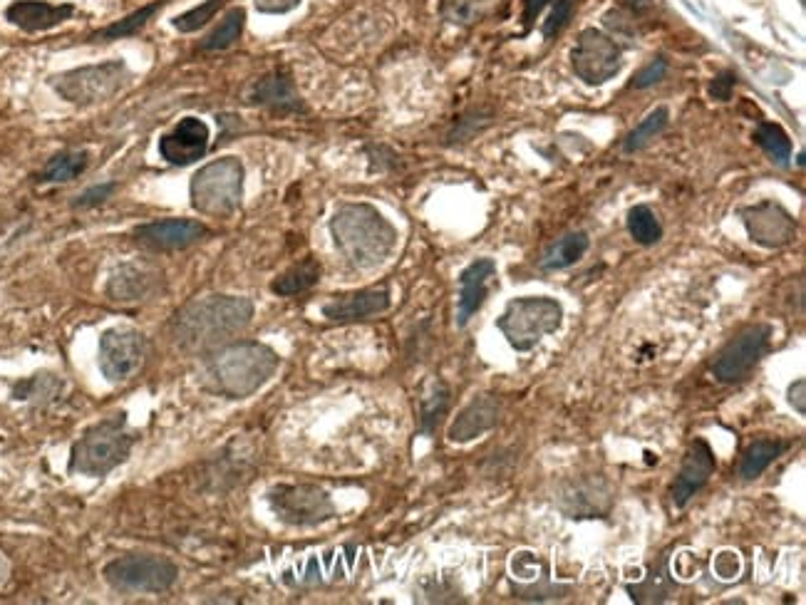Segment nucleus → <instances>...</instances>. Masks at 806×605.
I'll return each instance as SVG.
<instances>
[{
    "label": "nucleus",
    "mask_w": 806,
    "mask_h": 605,
    "mask_svg": "<svg viewBox=\"0 0 806 605\" xmlns=\"http://www.w3.org/2000/svg\"><path fill=\"white\" fill-rule=\"evenodd\" d=\"M268 506L281 524L310 529L335 519V504L318 484H276L268 489Z\"/></svg>",
    "instance_id": "1a4fd4ad"
},
{
    "label": "nucleus",
    "mask_w": 806,
    "mask_h": 605,
    "mask_svg": "<svg viewBox=\"0 0 806 605\" xmlns=\"http://www.w3.org/2000/svg\"><path fill=\"white\" fill-rule=\"evenodd\" d=\"M754 142L764 149V152L772 157V162H777L779 167H787L789 159H792V139L784 132L782 124L777 122H762L754 132Z\"/></svg>",
    "instance_id": "c85d7f7f"
},
{
    "label": "nucleus",
    "mask_w": 806,
    "mask_h": 605,
    "mask_svg": "<svg viewBox=\"0 0 806 605\" xmlns=\"http://www.w3.org/2000/svg\"><path fill=\"white\" fill-rule=\"evenodd\" d=\"M147 355V340L139 330L127 328V325H117L102 333L100 338V353H97V363H100V372L105 375L107 382H124L134 375L144 363Z\"/></svg>",
    "instance_id": "9b49d317"
},
{
    "label": "nucleus",
    "mask_w": 806,
    "mask_h": 605,
    "mask_svg": "<svg viewBox=\"0 0 806 605\" xmlns=\"http://www.w3.org/2000/svg\"><path fill=\"white\" fill-rule=\"evenodd\" d=\"M320 281V263L315 258H306V261L296 263L293 268H288L286 273L276 278L271 283V291L276 296H298V293H306L315 283Z\"/></svg>",
    "instance_id": "bb28decb"
},
{
    "label": "nucleus",
    "mask_w": 806,
    "mask_h": 605,
    "mask_svg": "<svg viewBox=\"0 0 806 605\" xmlns=\"http://www.w3.org/2000/svg\"><path fill=\"white\" fill-rule=\"evenodd\" d=\"M625 3H628L633 10H645L653 5V0H625Z\"/></svg>",
    "instance_id": "c03bdc74"
},
{
    "label": "nucleus",
    "mask_w": 806,
    "mask_h": 605,
    "mask_svg": "<svg viewBox=\"0 0 806 605\" xmlns=\"http://www.w3.org/2000/svg\"><path fill=\"white\" fill-rule=\"evenodd\" d=\"M253 3H256V8L261 10V13L283 15V13H291L293 8H298L301 0H253Z\"/></svg>",
    "instance_id": "a19ab883"
},
{
    "label": "nucleus",
    "mask_w": 806,
    "mask_h": 605,
    "mask_svg": "<svg viewBox=\"0 0 806 605\" xmlns=\"http://www.w3.org/2000/svg\"><path fill=\"white\" fill-rule=\"evenodd\" d=\"M132 80L134 75L127 67V62L107 60L53 75L50 77V87L58 92L62 100L70 102V105L90 107L120 95Z\"/></svg>",
    "instance_id": "423d86ee"
},
{
    "label": "nucleus",
    "mask_w": 806,
    "mask_h": 605,
    "mask_svg": "<svg viewBox=\"0 0 806 605\" xmlns=\"http://www.w3.org/2000/svg\"><path fill=\"white\" fill-rule=\"evenodd\" d=\"M625 591L630 593V598H633L635 603L640 605H648V603H665L673 598V593L678 591V586H675V581L670 578V571H668V558H660L658 563H653V568H650L648 578L640 583H628L625 586Z\"/></svg>",
    "instance_id": "b1692460"
},
{
    "label": "nucleus",
    "mask_w": 806,
    "mask_h": 605,
    "mask_svg": "<svg viewBox=\"0 0 806 605\" xmlns=\"http://www.w3.org/2000/svg\"><path fill=\"white\" fill-rule=\"evenodd\" d=\"M137 434L129 432L127 415H110L82 432L70 449V472L82 477H107L127 462Z\"/></svg>",
    "instance_id": "20e7f679"
},
{
    "label": "nucleus",
    "mask_w": 806,
    "mask_h": 605,
    "mask_svg": "<svg viewBox=\"0 0 806 605\" xmlns=\"http://www.w3.org/2000/svg\"><path fill=\"white\" fill-rule=\"evenodd\" d=\"M449 387L442 380H434L430 392L422 397V410H420V429L425 434H432L437 429L439 420L447 415L449 410Z\"/></svg>",
    "instance_id": "7c9ffc66"
},
{
    "label": "nucleus",
    "mask_w": 806,
    "mask_h": 605,
    "mask_svg": "<svg viewBox=\"0 0 806 605\" xmlns=\"http://www.w3.org/2000/svg\"><path fill=\"white\" fill-rule=\"evenodd\" d=\"M717 469V459L715 452H712L710 444L705 439H695L687 449L685 459H682V467L675 477L673 486H670V499L678 509H685L687 501L697 494Z\"/></svg>",
    "instance_id": "f3484780"
},
{
    "label": "nucleus",
    "mask_w": 806,
    "mask_h": 605,
    "mask_svg": "<svg viewBox=\"0 0 806 605\" xmlns=\"http://www.w3.org/2000/svg\"><path fill=\"white\" fill-rule=\"evenodd\" d=\"M244 23H246V10L231 8L229 13H226V18L219 23V28H216L209 38H204L201 48L204 50L231 48V45L241 38V33H244Z\"/></svg>",
    "instance_id": "473e14b6"
},
{
    "label": "nucleus",
    "mask_w": 806,
    "mask_h": 605,
    "mask_svg": "<svg viewBox=\"0 0 806 605\" xmlns=\"http://www.w3.org/2000/svg\"><path fill=\"white\" fill-rule=\"evenodd\" d=\"M558 506L571 519H596L611 509V489L601 477H576L558 489Z\"/></svg>",
    "instance_id": "2eb2a0df"
},
{
    "label": "nucleus",
    "mask_w": 806,
    "mask_h": 605,
    "mask_svg": "<svg viewBox=\"0 0 806 605\" xmlns=\"http://www.w3.org/2000/svg\"><path fill=\"white\" fill-rule=\"evenodd\" d=\"M784 449H787V444L779 442V439H757V442H752L742 454L740 477L742 479L762 477V474L769 469V464L777 462L779 454H782Z\"/></svg>",
    "instance_id": "a878e982"
},
{
    "label": "nucleus",
    "mask_w": 806,
    "mask_h": 605,
    "mask_svg": "<svg viewBox=\"0 0 806 605\" xmlns=\"http://www.w3.org/2000/svg\"><path fill=\"white\" fill-rule=\"evenodd\" d=\"M162 288V276L142 263H122L110 273L107 296L112 303H142L157 296Z\"/></svg>",
    "instance_id": "a211bd4d"
},
{
    "label": "nucleus",
    "mask_w": 806,
    "mask_h": 605,
    "mask_svg": "<svg viewBox=\"0 0 806 605\" xmlns=\"http://www.w3.org/2000/svg\"><path fill=\"white\" fill-rule=\"evenodd\" d=\"M668 120H670L668 107H655V110L650 112V115L645 117L638 127L630 129V134L625 137V142H623L625 152L633 154V152H640V149L648 147V144L653 142V139L658 137L665 127H668Z\"/></svg>",
    "instance_id": "c756f323"
},
{
    "label": "nucleus",
    "mask_w": 806,
    "mask_h": 605,
    "mask_svg": "<svg viewBox=\"0 0 806 605\" xmlns=\"http://www.w3.org/2000/svg\"><path fill=\"white\" fill-rule=\"evenodd\" d=\"M588 246H591L588 234H583V231H573V234L563 236L561 241H556L554 246L544 253V258H541V268H546V271H563V268L576 266V263L586 256Z\"/></svg>",
    "instance_id": "393cba45"
},
{
    "label": "nucleus",
    "mask_w": 806,
    "mask_h": 605,
    "mask_svg": "<svg viewBox=\"0 0 806 605\" xmlns=\"http://www.w3.org/2000/svg\"><path fill=\"white\" fill-rule=\"evenodd\" d=\"M278 365H281V358L276 350L256 340H244L214 355V360L206 367V382L216 395L244 400L276 375Z\"/></svg>",
    "instance_id": "7ed1b4c3"
},
{
    "label": "nucleus",
    "mask_w": 806,
    "mask_h": 605,
    "mask_svg": "<svg viewBox=\"0 0 806 605\" xmlns=\"http://www.w3.org/2000/svg\"><path fill=\"white\" fill-rule=\"evenodd\" d=\"M191 206L204 216H231L244 196V164L236 157L209 162L191 177Z\"/></svg>",
    "instance_id": "0eeeda50"
},
{
    "label": "nucleus",
    "mask_w": 806,
    "mask_h": 605,
    "mask_svg": "<svg viewBox=\"0 0 806 605\" xmlns=\"http://www.w3.org/2000/svg\"><path fill=\"white\" fill-rule=\"evenodd\" d=\"M253 310V301L244 296L196 298L174 313L169 323L172 340L186 353L216 348L251 325Z\"/></svg>",
    "instance_id": "f257e3e1"
},
{
    "label": "nucleus",
    "mask_w": 806,
    "mask_h": 605,
    "mask_svg": "<svg viewBox=\"0 0 806 605\" xmlns=\"http://www.w3.org/2000/svg\"><path fill=\"white\" fill-rule=\"evenodd\" d=\"M571 13H573V0H558L556 8L551 10L549 20L544 23V38L551 40L554 35L561 33V30L566 28L568 20H571Z\"/></svg>",
    "instance_id": "4c0bfd02"
},
{
    "label": "nucleus",
    "mask_w": 806,
    "mask_h": 605,
    "mask_svg": "<svg viewBox=\"0 0 806 605\" xmlns=\"http://www.w3.org/2000/svg\"><path fill=\"white\" fill-rule=\"evenodd\" d=\"M769 343H772V325L767 323H754L737 333L725 348L720 350L715 360H712V375L725 385H735L742 382L759 360L767 355Z\"/></svg>",
    "instance_id": "9d476101"
},
{
    "label": "nucleus",
    "mask_w": 806,
    "mask_h": 605,
    "mask_svg": "<svg viewBox=\"0 0 806 605\" xmlns=\"http://www.w3.org/2000/svg\"><path fill=\"white\" fill-rule=\"evenodd\" d=\"M789 405H792L799 415H806V380H797L792 387H789Z\"/></svg>",
    "instance_id": "79ce46f5"
},
{
    "label": "nucleus",
    "mask_w": 806,
    "mask_h": 605,
    "mask_svg": "<svg viewBox=\"0 0 806 605\" xmlns=\"http://www.w3.org/2000/svg\"><path fill=\"white\" fill-rule=\"evenodd\" d=\"M112 191H115V184L92 186V189L82 191V194L77 196V199H75V209H90V206L102 204V201H105V199H110Z\"/></svg>",
    "instance_id": "ea45409f"
},
{
    "label": "nucleus",
    "mask_w": 806,
    "mask_h": 605,
    "mask_svg": "<svg viewBox=\"0 0 806 605\" xmlns=\"http://www.w3.org/2000/svg\"><path fill=\"white\" fill-rule=\"evenodd\" d=\"M501 415V405L494 395H479L454 417V422L449 424V442L457 444H467L472 439L482 437V434L492 432L499 422Z\"/></svg>",
    "instance_id": "412c9836"
},
{
    "label": "nucleus",
    "mask_w": 806,
    "mask_h": 605,
    "mask_svg": "<svg viewBox=\"0 0 806 605\" xmlns=\"http://www.w3.org/2000/svg\"><path fill=\"white\" fill-rule=\"evenodd\" d=\"M571 65L586 85H603L618 75L623 60H620V48L608 35L588 28L578 35L576 48L571 50Z\"/></svg>",
    "instance_id": "f8f14e48"
},
{
    "label": "nucleus",
    "mask_w": 806,
    "mask_h": 605,
    "mask_svg": "<svg viewBox=\"0 0 806 605\" xmlns=\"http://www.w3.org/2000/svg\"><path fill=\"white\" fill-rule=\"evenodd\" d=\"M742 224L749 239L764 248H784L797 239V221L777 201L744 206Z\"/></svg>",
    "instance_id": "ddd939ff"
},
{
    "label": "nucleus",
    "mask_w": 806,
    "mask_h": 605,
    "mask_svg": "<svg viewBox=\"0 0 806 605\" xmlns=\"http://www.w3.org/2000/svg\"><path fill=\"white\" fill-rule=\"evenodd\" d=\"M735 85H737V75H735V72H730V70L720 72V75L712 77V82H710V97H712V100L730 102V100H732V90H735Z\"/></svg>",
    "instance_id": "58836bf2"
},
{
    "label": "nucleus",
    "mask_w": 806,
    "mask_h": 605,
    "mask_svg": "<svg viewBox=\"0 0 806 605\" xmlns=\"http://www.w3.org/2000/svg\"><path fill=\"white\" fill-rule=\"evenodd\" d=\"M392 298L387 288H365V291L345 293L323 305V315L333 323H353V320H368L390 308Z\"/></svg>",
    "instance_id": "6ab92c4d"
},
{
    "label": "nucleus",
    "mask_w": 806,
    "mask_h": 605,
    "mask_svg": "<svg viewBox=\"0 0 806 605\" xmlns=\"http://www.w3.org/2000/svg\"><path fill=\"white\" fill-rule=\"evenodd\" d=\"M164 5V0H157V3L152 5H144V8L134 10L132 15H124L122 20H117V23L107 25V28L97 30L95 35H92V40H115V38H127V35L137 33V30H142L144 25H147V20L152 18L154 13H157L159 8Z\"/></svg>",
    "instance_id": "72a5a7b5"
},
{
    "label": "nucleus",
    "mask_w": 806,
    "mask_h": 605,
    "mask_svg": "<svg viewBox=\"0 0 806 605\" xmlns=\"http://www.w3.org/2000/svg\"><path fill=\"white\" fill-rule=\"evenodd\" d=\"M209 236L201 221L191 219H162L152 221V224H142L134 229V241L137 246L147 248L154 253H167V251H182V248L194 246L201 239Z\"/></svg>",
    "instance_id": "4468645a"
},
{
    "label": "nucleus",
    "mask_w": 806,
    "mask_h": 605,
    "mask_svg": "<svg viewBox=\"0 0 806 605\" xmlns=\"http://www.w3.org/2000/svg\"><path fill=\"white\" fill-rule=\"evenodd\" d=\"M496 276V263L492 258H477L474 263H469L467 268L459 276V305H457V325L464 328L469 320L477 315V310L482 308L484 301H487L489 293V281Z\"/></svg>",
    "instance_id": "aec40b11"
},
{
    "label": "nucleus",
    "mask_w": 806,
    "mask_h": 605,
    "mask_svg": "<svg viewBox=\"0 0 806 605\" xmlns=\"http://www.w3.org/2000/svg\"><path fill=\"white\" fill-rule=\"evenodd\" d=\"M628 234L633 236L640 246H653L663 239V226H660L658 216L653 214L650 206H633L628 211Z\"/></svg>",
    "instance_id": "2f4dec72"
},
{
    "label": "nucleus",
    "mask_w": 806,
    "mask_h": 605,
    "mask_svg": "<svg viewBox=\"0 0 806 605\" xmlns=\"http://www.w3.org/2000/svg\"><path fill=\"white\" fill-rule=\"evenodd\" d=\"M330 234L353 268L382 266L397 246V229L370 204H343L330 219Z\"/></svg>",
    "instance_id": "f03ea898"
},
{
    "label": "nucleus",
    "mask_w": 806,
    "mask_h": 605,
    "mask_svg": "<svg viewBox=\"0 0 806 605\" xmlns=\"http://www.w3.org/2000/svg\"><path fill=\"white\" fill-rule=\"evenodd\" d=\"M492 0H442V18L452 25H474Z\"/></svg>",
    "instance_id": "f704fd0d"
},
{
    "label": "nucleus",
    "mask_w": 806,
    "mask_h": 605,
    "mask_svg": "<svg viewBox=\"0 0 806 605\" xmlns=\"http://www.w3.org/2000/svg\"><path fill=\"white\" fill-rule=\"evenodd\" d=\"M221 5H224V0H204V3L196 5V8L177 15V18L172 20L174 28H177L179 33H194V30L204 28V25L209 23L216 13H219Z\"/></svg>",
    "instance_id": "c9c22d12"
},
{
    "label": "nucleus",
    "mask_w": 806,
    "mask_h": 605,
    "mask_svg": "<svg viewBox=\"0 0 806 605\" xmlns=\"http://www.w3.org/2000/svg\"><path fill=\"white\" fill-rule=\"evenodd\" d=\"M209 142V124L199 120V117H184V120L174 124L172 132H167L159 139V154L169 164L186 167V164L199 162L209 152Z\"/></svg>",
    "instance_id": "dca6fc26"
},
{
    "label": "nucleus",
    "mask_w": 806,
    "mask_h": 605,
    "mask_svg": "<svg viewBox=\"0 0 806 605\" xmlns=\"http://www.w3.org/2000/svg\"><path fill=\"white\" fill-rule=\"evenodd\" d=\"M72 5H53L45 0H15L5 8V20L25 33H43L53 30L72 18Z\"/></svg>",
    "instance_id": "4be33fe9"
},
{
    "label": "nucleus",
    "mask_w": 806,
    "mask_h": 605,
    "mask_svg": "<svg viewBox=\"0 0 806 605\" xmlns=\"http://www.w3.org/2000/svg\"><path fill=\"white\" fill-rule=\"evenodd\" d=\"M546 3H549V0H526V8H524V25H526V30H529L531 25H534L536 15H539L541 10H544Z\"/></svg>",
    "instance_id": "37998d69"
},
{
    "label": "nucleus",
    "mask_w": 806,
    "mask_h": 605,
    "mask_svg": "<svg viewBox=\"0 0 806 605\" xmlns=\"http://www.w3.org/2000/svg\"><path fill=\"white\" fill-rule=\"evenodd\" d=\"M563 323V308L554 298L526 296L516 298L496 318V328L516 353L534 350L546 335L556 333Z\"/></svg>",
    "instance_id": "39448f33"
},
{
    "label": "nucleus",
    "mask_w": 806,
    "mask_h": 605,
    "mask_svg": "<svg viewBox=\"0 0 806 605\" xmlns=\"http://www.w3.org/2000/svg\"><path fill=\"white\" fill-rule=\"evenodd\" d=\"M253 105L268 107V110H281V112H298L303 110V102L298 97L293 77L286 70H273L266 77L253 85L251 92Z\"/></svg>",
    "instance_id": "5701e85b"
},
{
    "label": "nucleus",
    "mask_w": 806,
    "mask_h": 605,
    "mask_svg": "<svg viewBox=\"0 0 806 605\" xmlns=\"http://www.w3.org/2000/svg\"><path fill=\"white\" fill-rule=\"evenodd\" d=\"M87 162H90V154L82 152V149H67V152L55 154L45 169L40 172V182L43 184H65L72 182L75 177H80L87 169Z\"/></svg>",
    "instance_id": "cd10ccee"
},
{
    "label": "nucleus",
    "mask_w": 806,
    "mask_h": 605,
    "mask_svg": "<svg viewBox=\"0 0 806 605\" xmlns=\"http://www.w3.org/2000/svg\"><path fill=\"white\" fill-rule=\"evenodd\" d=\"M665 72H668V60L655 58L633 77V87L635 90H648V87L658 85L660 80H665Z\"/></svg>",
    "instance_id": "e433bc0d"
},
{
    "label": "nucleus",
    "mask_w": 806,
    "mask_h": 605,
    "mask_svg": "<svg viewBox=\"0 0 806 605\" xmlns=\"http://www.w3.org/2000/svg\"><path fill=\"white\" fill-rule=\"evenodd\" d=\"M102 573H105V581L122 593H164L179 578L177 563L157 553L120 556L107 563Z\"/></svg>",
    "instance_id": "6e6552de"
}]
</instances>
